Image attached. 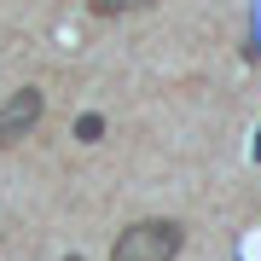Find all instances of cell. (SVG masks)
Wrapping results in <instances>:
<instances>
[{
  "instance_id": "obj_2",
  "label": "cell",
  "mask_w": 261,
  "mask_h": 261,
  "mask_svg": "<svg viewBox=\"0 0 261 261\" xmlns=\"http://www.w3.org/2000/svg\"><path fill=\"white\" fill-rule=\"evenodd\" d=\"M41 111H47V99H41V87H18L6 105H0V145H18L29 128L41 122Z\"/></svg>"
},
{
  "instance_id": "obj_6",
  "label": "cell",
  "mask_w": 261,
  "mask_h": 261,
  "mask_svg": "<svg viewBox=\"0 0 261 261\" xmlns=\"http://www.w3.org/2000/svg\"><path fill=\"white\" fill-rule=\"evenodd\" d=\"M64 261H82V255H64Z\"/></svg>"
},
{
  "instance_id": "obj_1",
  "label": "cell",
  "mask_w": 261,
  "mask_h": 261,
  "mask_svg": "<svg viewBox=\"0 0 261 261\" xmlns=\"http://www.w3.org/2000/svg\"><path fill=\"white\" fill-rule=\"evenodd\" d=\"M180 250H186V226L168 215H151V221H134L116 232L111 261H174Z\"/></svg>"
},
{
  "instance_id": "obj_5",
  "label": "cell",
  "mask_w": 261,
  "mask_h": 261,
  "mask_svg": "<svg viewBox=\"0 0 261 261\" xmlns=\"http://www.w3.org/2000/svg\"><path fill=\"white\" fill-rule=\"evenodd\" d=\"M250 151H255V163H261V134H255V145H250Z\"/></svg>"
},
{
  "instance_id": "obj_4",
  "label": "cell",
  "mask_w": 261,
  "mask_h": 261,
  "mask_svg": "<svg viewBox=\"0 0 261 261\" xmlns=\"http://www.w3.org/2000/svg\"><path fill=\"white\" fill-rule=\"evenodd\" d=\"M75 140H82V145H99V140H105V116L82 111V116H75Z\"/></svg>"
},
{
  "instance_id": "obj_3",
  "label": "cell",
  "mask_w": 261,
  "mask_h": 261,
  "mask_svg": "<svg viewBox=\"0 0 261 261\" xmlns=\"http://www.w3.org/2000/svg\"><path fill=\"white\" fill-rule=\"evenodd\" d=\"M140 6H151V0H87L93 18H122V12H140Z\"/></svg>"
}]
</instances>
